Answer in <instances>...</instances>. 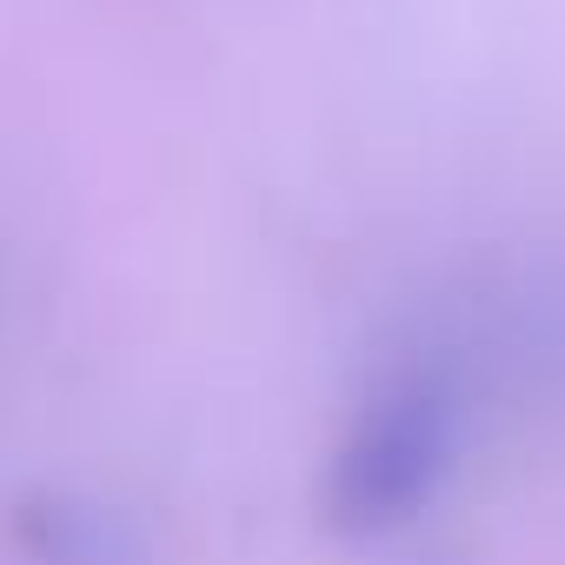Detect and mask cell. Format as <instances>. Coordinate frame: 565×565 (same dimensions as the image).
<instances>
[{
	"mask_svg": "<svg viewBox=\"0 0 565 565\" xmlns=\"http://www.w3.org/2000/svg\"><path fill=\"white\" fill-rule=\"evenodd\" d=\"M452 446H459V393H452V380L439 366L393 373L366 399L353 439L340 446V466H333L340 519L360 525V532L406 519V505L426 499L433 479L446 472Z\"/></svg>",
	"mask_w": 565,
	"mask_h": 565,
	"instance_id": "obj_1",
	"label": "cell"
}]
</instances>
